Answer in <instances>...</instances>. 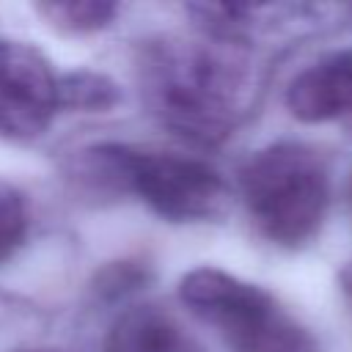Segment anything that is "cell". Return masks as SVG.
Returning <instances> with one entry per match:
<instances>
[{
	"instance_id": "6da1fadb",
	"label": "cell",
	"mask_w": 352,
	"mask_h": 352,
	"mask_svg": "<svg viewBox=\"0 0 352 352\" xmlns=\"http://www.w3.org/2000/svg\"><path fill=\"white\" fill-rule=\"evenodd\" d=\"M135 69L148 113L195 146H220L253 107L256 72L245 44L206 33L160 36L140 44Z\"/></svg>"
},
{
	"instance_id": "7a4b0ae2",
	"label": "cell",
	"mask_w": 352,
	"mask_h": 352,
	"mask_svg": "<svg viewBox=\"0 0 352 352\" xmlns=\"http://www.w3.org/2000/svg\"><path fill=\"white\" fill-rule=\"evenodd\" d=\"M66 176L88 198L135 195L170 223L217 220L231 206V190L223 173L187 154L94 143L74 151Z\"/></svg>"
},
{
	"instance_id": "3957f363",
	"label": "cell",
	"mask_w": 352,
	"mask_h": 352,
	"mask_svg": "<svg viewBox=\"0 0 352 352\" xmlns=\"http://www.w3.org/2000/svg\"><path fill=\"white\" fill-rule=\"evenodd\" d=\"M239 192L256 231L280 248L311 242L327 214L330 176L322 157L294 140L258 148L239 170Z\"/></svg>"
},
{
	"instance_id": "277c9868",
	"label": "cell",
	"mask_w": 352,
	"mask_h": 352,
	"mask_svg": "<svg viewBox=\"0 0 352 352\" xmlns=\"http://www.w3.org/2000/svg\"><path fill=\"white\" fill-rule=\"evenodd\" d=\"M182 302L212 324L231 352H319L316 338L264 286L220 267H195L179 280Z\"/></svg>"
},
{
	"instance_id": "5b68a950",
	"label": "cell",
	"mask_w": 352,
	"mask_h": 352,
	"mask_svg": "<svg viewBox=\"0 0 352 352\" xmlns=\"http://www.w3.org/2000/svg\"><path fill=\"white\" fill-rule=\"evenodd\" d=\"M58 113V72L33 44L0 36V140L38 138Z\"/></svg>"
},
{
	"instance_id": "8992f818",
	"label": "cell",
	"mask_w": 352,
	"mask_h": 352,
	"mask_svg": "<svg viewBox=\"0 0 352 352\" xmlns=\"http://www.w3.org/2000/svg\"><path fill=\"white\" fill-rule=\"evenodd\" d=\"M286 107L305 124L352 126V47L302 69L289 82Z\"/></svg>"
},
{
	"instance_id": "52a82bcc",
	"label": "cell",
	"mask_w": 352,
	"mask_h": 352,
	"mask_svg": "<svg viewBox=\"0 0 352 352\" xmlns=\"http://www.w3.org/2000/svg\"><path fill=\"white\" fill-rule=\"evenodd\" d=\"M102 352H204V346L170 311L146 302L110 324Z\"/></svg>"
},
{
	"instance_id": "ba28073f",
	"label": "cell",
	"mask_w": 352,
	"mask_h": 352,
	"mask_svg": "<svg viewBox=\"0 0 352 352\" xmlns=\"http://www.w3.org/2000/svg\"><path fill=\"white\" fill-rule=\"evenodd\" d=\"M121 102V88L113 77L91 69L58 74V110L102 113Z\"/></svg>"
},
{
	"instance_id": "9c48e42d",
	"label": "cell",
	"mask_w": 352,
	"mask_h": 352,
	"mask_svg": "<svg viewBox=\"0 0 352 352\" xmlns=\"http://www.w3.org/2000/svg\"><path fill=\"white\" fill-rule=\"evenodd\" d=\"M36 11L47 19V25L66 36H88L107 28L118 14V6L104 0H50L38 3Z\"/></svg>"
},
{
	"instance_id": "30bf717a",
	"label": "cell",
	"mask_w": 352,
	"mask_h": 352,
	"mask_svg": "<svg viewBox=\"0 0 352 352\" xmlns=\"http://www.w3.org/2000/svg\"><path fill=\"white\" fill-rule=\"evenodd\" d=\"M30 231V209L25 192L0 179V264L8 261L28 239Z\"/></svg>"
},
{
	"instance_id": "8fae6325",
	"label": "cell",
	"mask_w": 352,
	"mask_h": 352,
	"mask_svg": "<svg viewBox=\"0 0 352 352\" xmlns=\"http://www.w3.org/2000/svg\"><path fill=\"white\" fill-rule=\"evenodd\" d=\"M146 280V267L132 264V261H116L110 267L102 270V275L96 278V289L102 294H124L129 289H138Z\"/></svg>"
},
{
	"instance_id": "7c38bea8",
	"label": "cell",
	"mask_w": 352,
	"mask_h": 352,
	"mask_svg": "<svg viewBox=\"0 0 352 352\" xmlns=\"http://www.w3.org/2000/svg\"><path fill=\"white\" fill-rule=\"evenodd\" d=\"M338 280H341V289H344L346 294H352V258L344 264V270H341Z\"/></svg>"
},
{
	"instance_id": "4fadbf2b",
	"label": "cell",
	"mask_w": 352,
	"mask_h": 352,
	"mask_svg": "<svg viewBox=\"0 0 352 352\" xmlns=\"http://www.w3.org/2000/svg\"><path fill=\"white\" fill-rule=\"evenodd\" d=\"M346 201H349V206H352V173H349V182H346Z\"/></svg>"
},
{
	"instance_id": "5bb4252c",
	"label": "cell",
	"mask_w": 352,
	"mask_h": 352,
	"mask_svg": "<svg viewBox=\"0 0 352 352\" xmlns=\"http://www.w3.org/2000/svg\"><path fill=\"white\" fill-rule=\"evenodd\" d=\"M22 352H60V349H22Z\"/></svg>"
}]
</instances>
